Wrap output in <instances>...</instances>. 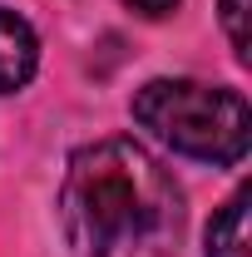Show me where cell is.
I'll use <instances>...</instances> for the list:
<instances>
[{"mask_svg": "<svg viewBox=\"0 0 252 257\" xmlns=\"http://www.w3.org/2000/svg\"><path fill=\"white\" fill-rule=\"evenodd\" d=\"M60 227L74 257H178L183 193L134 139H99L64 168Z\"/></svg>", "mask_w": 252, "mask_h": 257, "instance_id": "cell-1", "label": "cell"}, {"mask_svg": "<svg viewBox=\"0 0 252 257\" xmlns=\"http://www.w3.org/2000/svg\"><path fill=\"white\" fill-rule=\"evenodd\" d=\"M134 119L183 159L237 163L252 139L247 99L222 84L198 79H154L134 94Z\"/></svg>", "mask_w": 252, "mask_h": 257, "instance_id": "cell-2", "label": "cell"}, {"mask_svg": "<svg viewBox=\"0 0 252 257\" xmlns=\"http://www.w3.org/2000/svg\"><path fill=\"white\" fill-rule=\"evenodd\" d=\"M35 64H40V40H35V30L15 10H0V94L25 89Z\"/></svg>", "mask_w": 252, "mask_h": 257, "instance_id": "cell-3", "label": "cell"}, {"mask_svg": "<svg viewBox=\"0 0 252 257\" xmlns=\"http://www.w3.org/2000/svg\"><path fill=\"white\" fill-rule=\"evenodd\" d=\"M208 257H252L247 237V193H232L222 213L208 223Z\"/></svg>", "mask_w": 252, "mask_h": 257, "instance_id": "cell-4", "label": "cell"}, {"mask_svg": "<svg viewBox=\"0 0 252 257\" xmlns=\"http://www.w3.org/2000/svg\"><path fill=\"white\" fill-rule=\"evenodd\" d=\"M222 25H227V40L237 50V60L252 55V40H247V0H222Z\"/></svg>", "mask_w": 252, "mask_h": 257, "instance_id": "cell-5", "label": "cell"}, {"mask_svg": "<svg viewBox=\"0 0 252 257\" xmlns=\"http://www.w3.org/2000/svg\"><path fill=\"white\" fill-rule=\"evenodd\" d=\"M129 5H134V10H144V15H168L178 0H129Z\"/></svg>", "mask_w": 252, "mask_h": 257, "instance_id": "cell-6", "label": "cell"}]
</instances>
